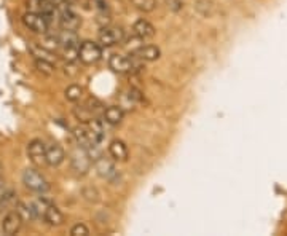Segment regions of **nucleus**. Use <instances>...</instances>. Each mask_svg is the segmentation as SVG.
Listing matches in <instances>:
<instances>
[{"label": "nucleus", "instance_id": "obj_1", "mask_svg": "<svg viewBox=\"0 0 287 236\" xmlns=\"http://www.w3.org/2000/svg\"><path fill=\"white\" fill-rule=\"evenodd\" d=\"M59 51L67 63H75L78 59V47H80V39L72 31H63L59 34Z\"/></svg>", "mask_w": 287, "mask_h": 236}, {"label": "nucleus", "instance_id": "obj_2", "mask_svg": "<svg viewBox=\"0 0 287 236\" xmlns=\"http://www.w3.org/2000/svg\"><path fill=\"white\" fill-rule=\"evenodd\" d=\"M21 21H23L26 29H29L34 34H42V36H45V34L50 31V26H51L50 16H45L42 13H36V12L24 13Z\"/></svg>", "mask_w": 287, "mask_h": 236}, {"label": "nucleus", "instance_id": "obj_3", "mask_svg": "<svg viewBox=\"0 0 287 236\" xmlns=\"http://www.w3.org/2000/svg\"><path fill=\"white\" fill-rule=\"evenodd\" d=\"M23 183H24L26 188H29L31 191H36V193H40V195L47 193V191L50 190V183L45 179V176H43L42 172H39L37 169H34V168L24 169Z\"/></svg>", "mask_w": 287, "mask_h": 236}, {"label": "nucleus", "instance_id": "obj_4", "mask_svg": "<svg viewBox=\"0 0 287 236\" xmlns=\"http://www.w3.org/2000/svg\"><path fill=\"white\" fill-rule=\"evenodd\" d=\"M101 58H102V47L99 45V42H93V40L80 42V47H78V59H80L83 64L86 66L96 64Z\"/></svg>", "mask_w": 287, "mask_h": 236}, {"label": "nucleus", "instance_id": "obj_5", "mask_svg": "<svg viewBox=\"0 0 287 236\" xmlns=\"http://www.w3.org/2000/svg\"><path fill=\"white\" fill-rule=\"evenodd\" d=\"M123 40H125V31L118 28V26H104L98 37L99 45L106 48L120 45V43H123Z\"/></svg>", "mask_w": 287, "mask_h": 236}, {"label": "nucleus", "instance_id": "obj_6", "mask_svg": "<svg viewBox=\"0 0 287 236\" xmlns=\"http://www.w3.org/2000/svg\"><path fill=\"white\" fill-rule=\"evenodd\" d=\"M93 164H94V169H96V172L99 174V177H102V179H106L107 182H117L118 179H120V172H118V169H117V166H115V163L112 161V160H109V158H106V156H99V158H96L94 161H93Z\"/></svg>", "mask_w": 287, "mask_h": 236}, {"label": "nucleus", "instance_id": "obj_7", "mask_svg": "<svg viewBox=\"0 0 287 236\" xmlns=\"http://www.w3.org/2000/svg\"><path fill=\"white\" fill-rule=\"evenodd\" d=\"M71 166H72V169L77 174L85 176V174L88 172L91 169V166H93V158H91V155L88 153V150L83 148V147H78L77 150H74L71 153Z\"/></svg>", "mask_w": 287, "mask_h": 236}, {"label": "nucleus", "instance_id": "obj_8", "mask_svg": "<svg viewBox=\"0 0 287 236\" xmlns=\"http://www.w3.org/2000/svg\"><path fill=\"white\" fill-rule=\"evenodd\" d=\"M28 156L36 166L47 164V145L42 139H32L28 144Z\"/></svg>", "mask_w": 287, "mask_h": 236}, {"label": "nucleus", "instance_id": "obj_9", "mask_svg": "<svg viewBox=\"0 0 287 236\" xmlns=\"http://www.w3.org/2000/svg\"><path fill=\"white\" fill-rule=\"evenodd\" d=\"M58 23H59V28L63 31H72V32H75L82 26V20L78 18V15L72 10L71 7L59 10Z\"/></svg>", "mask_w": 287, "mask_h": 236}, {"label": "nucleus", "instance_id": "obj_10", "mask_svg": "<svg viewBox=\"0 0 287 236\" xmlns=\"http://www.w3.org/2000/svg\"><path fill=\"white\" fill-rule=\"evenodd\" d=\"M23 222H24L23 217H21L20 212L15 209V211H10V212L5 214L4 220H2V225H0V228H2L4 234L13 236V234H16V233L21 230Z\"/></svg>", "mask_w": 287, "mask_h": 236}, {"label": "nucleus", "instance_id": "obj_11", "mask_svg": "<svg viewBox=\"0 0 287 236\" xmlns=\"http://www.w3.org/2000/svg\"><path fill=\"white\" fill-rule=\"evenodd\" d=\"M109 67L117 74H129L133 72L134 69H137L134 61L123 55H112L109 59Z\"/></svg>", "mask_w": 287, "mask_h": 236}, {"label": "nucleus", "instance_id": "obj_12", "mask_svg": "<svg viewBox=\"0 0 287 236\" xmlns=\"http://www.w3.org/2000/svg\"><path fill=\"white\" fill-rule=\"evenodd\" d=\"M131 56L134 59L144 61V63H153V61L160 59L161 50L156 45H139L131 51Z\"/></svg>", "mask_w": 287, "mask_h": 236}, {"label": "nucleus", "instance_id": "obj_13", "mask_svg": "<svg viewBox=\"0 0 287 236\" xmlns=\"http://www.w3.org/2000/svg\"><path fill=\"white\" fill-rule=\"evenodd\" d=\"M74 137H75L78 147H83V148H86V150H90V148L94 147V145H99L98 142L94 141L93 134L90 133L88 126H86L85 123L80 125V126H77L74 129Z\"/></svg>", "mask_w": 287, "mask_h": 236}, {"label": "nucleus", "instance_id": "obj_14", "mask_svg": "<svg viewBox=\"0 0 287 236\" xmlns=\"http://www.w3.org/2000/svg\"><path fill=\"white\" fill-rule=\"evenodd\" d=\"M28 8L29 12L42 13L45 16H50V18H53L55 13L58 12L55 4H51L50 0H28Z\"/></svg>", "mask_w": 287, "mask_h": 236}, {"label": "nucleus", "instance_id": "obj_15", "mask_svg": "<svg viewBox=\"0 0 287 236\" xmlns=\"http://www.w3.org/2000/svg\"><path fill=\"white\" fill-rule=\"evenodd\" d=\"M64 160H66V152L59 144L55 142V144L47 145V164L48 166L56 168V166H59Z\"/></svg>", "mask_w": 287, "mask_h": 236}, {"label": "nucleus", "instance_id": "obj_16", "mask_svg": "<svg viewBox=\"0 0 287 236\" xmlns=\"http://www.w3.org/2000/svg\"><path fill=\"white\" fill-rule=\"evenodd\" d=\"M42 218L50 226H61L64 223V214L61 212V209L56 207L55 204H48L45 207V211H43V214H42Z\"/></svg>", "mask_w": 287, "mask_h": 236}, {"label": "nucleus", "instance_id": "obj_17", "mask_svg": "<svg viewBox=\"0 0 287 236\" xmlns=\"http://www.w3.org/2000/svg\"><path fill=\"white\" fill-rule=\"evenodd\" d=\"M102 118L107 125L110 126H118L121 121L125 120V110L120 106H109L107 109H104Z\"/></svg>", "mask_w": 287, "mask_h": 236}, {"label": "nucleus", "instance_id": "obj_18", "mask_svg": "<svg viewBox=\"0 0 287 236\" xmlns=\"http://www.w3.org/2000/svg\"><path fill=\"white\" fill-rule=\"evenodd\" d=\"M133 32H134V36L141 40H147V39H152L156 31L153 28V24L147 20H137L133 26Z\"/></svg>", "mask_w": 287, "mask_h": 236}, {"label": "nucleus", "instance_id": "obj_19", "mask_svg": "<svg viewBox=\"0 0 287 236\" xmlns=\"http://www.w3.org/2000/svg\"><path fill=\"white\" fill-rule=\"evenodd\" d=\"M109 153L114 161H126L128 160V147L121 139H114L109 145Z\"/></svg>", "mask_w": 287, "mask_h": 236}, {"label": "nucleus", "instance_id": "obj_20", "mask_svg": "<svg viewBox=\"0 0 287 236\" xmlns=\"http://www.w3.org/2000/svg\"><path fill=\"white\" fill-rule=\"evenodd\" d=\"M29 50H31L32 56H36V59H47V61H51V63H53V58H55L53 51L40 45V43H32Z\"/></svg>", "mask_w": 287, "mask_h": 236}, {"label": "nucleus", "instance_id": "obj_21", "mask_svg": "<svg viewBox=\"0 0 287 236\" xmlns=\"http://www.w3.org/2000/svg\"><path fill=\"white\" fill-rule=\"evenodd\" d=\"M195 10L198 12V15H201L203 18H209V16L214 15V4L211 0H196L195 2Z\"/></svg>", "mask_w": 287, "mask_h": 236}, {"label": "nucleus", "instance_id": "obj_22", "mask_svg": "<svg viewBox=\"0 0 287 236\" xmlns=\"http://www.w3.org/2000/svg\"><path fill=\"white\" fill-rule=\"evenodd\" d=\"M83 88L80 85H69L66 91H64V96H66V99L69 102H78V101H82L83 98Z\"/></svg>", "mask_w": 287, "mask_h": 236}, {"label": "nucleus", "instance_id": "obj_23", "mask_svg": "<svg viewBox=\"0 0 287 236\" xmlns=\"http://www.w3.org/2000/svg\"><path fill=\"white\" fill-rule=\"evenodd\" d=\"M74 115L77 117V120H78V121H82V123H88L90 120L96 118V115H94V113L90 110V107L86 106V104H83V106H78V107H75V110H74Z\"/></svg>", "mask_w": 287, "mask_h": 236}, {"label": "nucleus", "instance_id": "obj_24", "mask_svg": "<svg viewBox=\"0 0 287 236\" xmlns=\"http://www.w3.org/2000/svg\"><path fill=\"white\" fill-rule=\"evenodd\" d=\"M131 4L134 8H137L142 13H152L156 8V0H131Z\"/></svg>", "mask_w": 287, "mask_h": 236}, {"label": "nucleus", "instance_id": "obj_25", "mask_svg": "<svg viewBox=\"0 0 287 236\" xmlns=\"http://www.w3.org/2000/svg\"><path fill=\"white\" fill-rule=\"evenodd\" d=\"M36 69L43 75H53L56 71L53 63H51V61H47V59H36Z\"/></svg>", "mask_w": 287, "mask_h": 236}, {"label": "nucleus", "instance_id": "obj_26", "mask_svg": "<svg viewBox=\"0 0 287 236\" xmlns=\"http://www.w3.org/2000/svg\"><path fill=\"white\" fill-rule=\"evenodd\" d=\"M86 10H96V12H102L107 10V2L106 0H80Z\"/></svg>", "mask_w": 287, "mask_h": 236}, {"label": "nucleus", "instance_id": "obj_27", "mask_svg": "<svg viewBox=\"0 0 287 236\" xmlns=\"http://www.w3.org/2000/svg\"><path fill=\"white\" fill-rule=\"evenodd\" d=\"M71 234L72 236H88L90 234V228L85 223H75L71 228Z\"/></svg>", "mask_w": 287, "mask_h": 236}, {"label": "nucleus", "instance_id": "obj_28", "mask_svg": "<svg viewBox=\"0 0 287 236\" xmlns=\"http://www.w3.org/2000/svg\"><path fill=\"white\" fill-rule=\"evenodd\" d=\"M128 98H129V101H131V102H136V104H139V102H142V101H144L142 93L139 91V90H136V88H131V90H129Z\"/></svg>", "mask_w": 287, "mask_h": 236}, {"label": "nucleus", "instance_id": "obj_29", "mask_svg": "<svg viewBox=\"0 0 287 236\" xmlns=\"http://www.w3.org/2000/svg\"><path fill=\"white\" fill-rule=\"evenodd\" d=\"M50 2H51V4H55V7L58 8V12H59V10H63V8H69V7H71V5H69V4L66 2V0H50Z\"/></svg>", "mask_w": 287, "mask_h": 236}, {"label": "nucleus", "instance_id": "obj_30", "mask_svg": "<svg viewBox=\"0 0 287 236\" xmlns=\"http://www.w3.org/2000/svg\"><path fill=\"white\" fill-rule=\"evenodd\" d=\"M5 188V179H4V164L0 163V191Z\"/></svg>", "mask_w": 287, "mask_h": 236}, {"label": "nucleus", "instance_id": "obj_31", "mask_svg": "<svg viewBox=\"0 0 287 236\" xmlns=\"http://www.w3.org/2000/svg\"><path fill=\"white\" fill-rule=\"evenodd\" d=\"M5 209H7V207H5V204H4V201H2V198H0V214H2V212L5 211Z\"/></svg>", "mask_w": 287, "mask_h": 236}, {"label": "nucleus", "instance_id": "obj_32", "mask_svg": "<svg viewBox=\"0 0 287 236\" xmlns=\"http://www.w3.org/2000/svg\"><path fill=\"white\" fill-rule=\"evenodd\" d=\"M66 2H67L69 5H71V7H72V5H75V4L78 2V0H66Z\"/></svg>", "mask_w": 287, "mask_h": 236}]
</instances>
